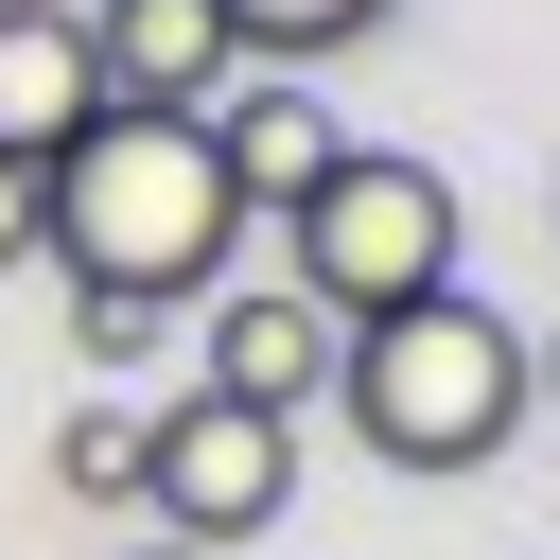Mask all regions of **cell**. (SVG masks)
<instances>
[{
    "label": "cell",
    "instance_id": "1",
    "mask_svg": "<svg viewBox=\"0 0 560 560\" xmlns=\"http://www.w3.org/2000/svg\"><path fill=\"white\" fill-rule=\"evenodd\" d=\"M35 192H52V262L105 280V298H158V315H192L245 245V210H228V175L175 105H105L70 158H35Z\"/></svg>",
    "mask_w": 560,
    "mask_h": 560
},
{
    "label": "cell",
    "instance_id": "2",
    "mask_svg": "<svg viewBox=\"0 0 560 560\" xmlns=\"http://www.w3.org/2000/svg\"><path fill=\"white\" fill-rule=\"evenodd\" d=\"M332 420H350L385 472H490V455L525 438V332H508L472 280H438V298H402V315H368V332L332 350Z\"/></svg>",
    "mask_w": 560,
    "mask_h": 560
},
{
    "label": "cell",
    "instance_id": "3",
    "mask_svg": "<svg viewBox=\"0 0 560 560\" xmlns=\"http://www.w3.org/2000/svg\"><path fill=\"white\" fill-rule=\"evenodd\" d=\"M280 280L332 315V332H368V315H402V298H438V280H472V210H455V175L438 158H402V140H350L298 210H280Z\"/></svg>",
    "mask_w": 560,
    "mask_h": 560
},
{
    "label": "cell",
    "instance_id": "4",
    "mask_svg": "<svg viewBox=\"0 0 560 560\" xmlns=\"http://www.w3.org/2000/svg\"><path fill=\"white\" fill-rule=\"evenodd\" d=\"M140 508H158V542L228 560V542H262V525L298 508V438L245 420V402H210V385H175V402H158V455H140Z\"/></svg>",
    "mask_w": 560,
    "mask_h": 560
},
{
    "label": "cell",
    "instance_id": "5",
    "mask_svg": "<svg viewBox=\"0 0 560 560\" xmlns=\"http://www.w3.org/2000/svg\"><path fill=\"white\" fill-rule=\"evenodd\" d=\"M332 350H350V332H332V315H315L298 280H210V368H192V385L298 438V420L332 402Z\"/></svg>",
    "mask_w": 560,
    "mask_h": 560
},
{
    "label": "cell",
    "instance_id": "6",
    "mask_svg": "<svg viewBox=\"0 0 560 560\" xmlns=\"http://www.w3.org/2000/svg\"><path fill=\"white\" fill-rule=\"evenodd\" d=\"M192 140H210V175H228V210H298L332 158H350V122L298 88V70H228L210 105H192Z\"/></svg>",
    "mask_w": 560,
    "mask_h": 560
},
{
    "label": "cell",
    "instance_id": "7",
    "mask_svg": "<svg viewBox=\"0 0 560 560\" xmlns=\"http://www.w3.org/2000/svg\"><path fill=\"white\" fill-rule=\"evenodd\" d=\"M70 18H88V70H105V105H175V122H192V105L245 70L210 0H70Z\"/></svg>",
    "mask_w": 560,
    "mask_h": 560
},
{
    "label": "cell",
    "instance_id": "8",
    "mask_svg": "<svg viewBox=\"0 0 560 560\" xmlns=\"http://www.w3.org/2000/svg\"><path fill=\"white\" fill-rule=\"evenodd\" d=\"M88 122H105L88 18H70V0H0V158H70Z\"/></svg>",
    "mask_w": 560,
    "mask_h": 560
},
{
    "label": "cell",
    "instance_id": "9",
    "mask_svg": "<svg viewBox=\"0 0 560 560\" xmlns=\"http://www.w3.org/2000/svg\"><path fill=\"white\" fill-rule=\"evenodd\" d=\"M210 18H228V52H245V70H298V88H315V70H332V52H368L402 0H210Z\"/></svg>",
    "mask_w": 560,
    "mask_h": 560
},
{
    "label": "cell",
    "instance_id": "10",
    "mask_svg": "<svg viewBox=\"0 0 560 560\" xmlns=\"http://www.w3.org/2000/svg\"><path fill=\"white\" fill-rule=\"evenodd\" d=\"M140 455H158V402H88V420H52V490H88V508H140Z\"/></svg>",
    "mask_w": 560,
    "mask_h": 560
},
{
    "label": "cell",
    "instance_id": "11",
    "mask_svg": "<svg viewBox=\"0 0 560 560\" xmlns=\"http://www.w3.org/2000/svg\"><path fill=\"white\" fill-rule=\"evenodd\" d=\"M158 332H175L158 298H105V280H70V350H88V368H158Z\"/></svg>",
    "mask_w": 560,
    "mask_h": 560
},
{
    "label": "cell",
    "instance_id": "12",
    "mask_svg": "<svg viewBox=\"0 0 560 560\" xmlns=\"http://www.w3.org/2000/svg\"><path fill=\"white\" fill-rule=\"evenodd\" d=\"M18 262H52V192H35V158H0V280Z\"/></svg>",
    "mask_w": 560,
    "mask_h": 560
},
{
    "label": "cell",
    "instance_id": "13",
    "mask_svg": "<svg viewBox=\"0 0 560 560\" xmlns=\"http://www.w3.org/2000/svg\"><path fill=\"white\" fill-rule=\"evenodd\" d=\"M525 402H560V332H542V350H525Z\"/></svg>",
    "mask_w": 560,
    "mask_h": 560
},
{
    "label": "cell",
    "instance_id": "14",
    "mask_svg": "<svg viewBox=\"0 0 560 560\" xmlns=\"http://www.w3.org/2000/svg\"><path fill=\"white\" fill-rule=\"evenodd\" d=\"M140 560H192V542H140Z\"/></svg>",
    "mask_w": 560,
    "mask_h": 560
}]
</instances>
